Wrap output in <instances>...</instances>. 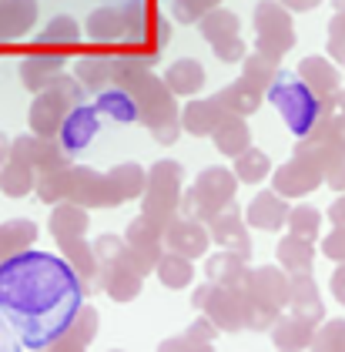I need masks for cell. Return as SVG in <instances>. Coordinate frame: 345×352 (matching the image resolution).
Returning <instances> with one entry per match:
<instances>
[{
  "instance_id": "7c38bea8",
  "label": "cell",
  "mask_w": 345,
  "mask_h": 352,
  "mask_svg": "<svg viewBox=\"0 0 345 352\" xmlns=\"http://www.w3.org/2000/svg\"><path fill=\"white\" fill-rule=\"evenodd\" d=\"M101 131V111H98V104H74L71 108V114L64 118V124H60V131H57V141L64 144V151L67 155H80L91 141H94V135Z\"/></svg>"
},
{
  "instance_id": "d6986e66",
  "label": "cell",
  "mask_w": 345,
  "mask_h": 352,
  "mask_svg": "<svg viewBox=\"0 0 345 352\" xmlns=\"http://www.w3.org/2000/svg\"><path fill=\"white\" fill-rule=\"evenodd\" d=\"M289 309L298 319L319 325L325 319V305H322L319 285L312 278V272H292V296H289Z\"/></svg>"
},
{
  "instance_id": "bcb514c9",
  "label": "cell",
  "mask_w": 345,
  "mask_h": 352,
  "mask_svg": "<svg viewBox=\"0 0 345 352\" xmlns=\"http://www.w3.org/2000/svg\"><path fill=\"white\" fill-rule=\"evenodd\" d=\"M214 7H218V0H175L171 14H175L178 24H198L208 10H214Z\"/></svg>"
},
{
  "instance_id": "9a60e30c",
  "label": "cell",
  "mask_w": 345,
  "mask_h": 352,
  "mask_svg": "<svg viewBox=\"0 0 345 352\" xmlns=\"http://www.w3.org/2000/svg\"><path fill=\"white\" fill-rule=\"evenodd\" d=\"M208 232H212V242H218L221 248H232L245 258H252V239L245 232V215H241L238 205H225L218 208L214 218L208 221Z\"/></svg>"
},
{
  "instance_id": "3957f363",
  "label": "cell",
  "mask_w": 345,
  "mask_h": 352,
  "mask_svg": "<svg viewBox=\"0 0 345 352\" xmlns=\"http://www.w3.org/2000/svg\"><path fill=\"white\" fill-rule=\"evenodd\" d=\"M118 84L128 87V91L134 94V101H137V121H141V124L158 128V124H164V121L178 118V104H175L171 87L164 84V78H155L141 57H134V54L121 57Z\"/></svg>"
},
{
  "instance_id": "f546056e",
  "label": "cell",
  "mask_w": 345,
  "mask_h": 352,
  "mask_svg": "<svg viewBox=\"0 0 345 352\" xmlns=\"http://www.w3.org/2000/svg\"><path fill=\"white\" fill-rule=\"evenodd\" d=\"M245 262H248L245 255L232 252V248H221L218 255L208 258L205 275H208V282H214V285H245V278H248V265Z\"/></svg>"
},
{
  "instance_id": "1f68e13d",
  "label": "cell",
  "mask_w": 345,
  "mask_h": 352,
  "mask_svg": "<svg viewBox=\"0 0 345 352\" xmlns=\"http://www.w3.org/2000/svg\"><path fill=\"white\" fill-rule=\"evenodd\" d=\"M94 104L101 111V118H111V121H118V124L137 121V101H134L131 91L121 87V84H111L107 91H101Z\"/></svg>"
},
{
  "instance_id": "6125c7cd",
  "label": "cell",
  "mask_w": 345,
  "mask_h": 352,
  "mask_svg": "<svg viewBox=\"0 0 345 352\" xmlns=\"http://www.w3.org/2000/svg\"><path fill=\"white\" fill-rule=\"evenodd\" d=\"M332 7H335V10H345V0H332Z\"/></svg>"
},
{
  "instance_id": "7a4b0ae2",
  "label": "cell",
  "mask_w": 345,
  "mask_h": 352,
  "mask_svg": "<svg viewBox=\"0 0 345 352\" xmlns=\"http://www.w3.org/2000/svg\"><path fill=\"white\" fill-rule=\"evenodd\" d=\"M265 98L278 108L282 121L289 124V131H292L295 138H309L319 128L322 118H325L329 111H335V98H332V101L319 98L298 74H289V71H278V78L271 81V87L265 91Z\"/></svg>"
},
{
  "instance_id": "8d00e7d4",
  "label": "cell",
  "mask_w": 345,
  "mask_h": 352,
  "mask_svg": "<svg viewBox=\"0 0 345 352\" xmlns=\"http://www.w3.org/2000/svg\"><path fill=\"white\" fill-rule=\"evenodd\" d=\"M198 30H201V37H205L212 47H214V44L232 41V37H241L238 17H235L232 10H225V7H214V10H208V14L198 21Z\"/></svg>"
},
{
  "instance_id": "680465c9",
  "label": "cell",
  "mask_w": 345,
  "mask_h": 352,
  "mask_svg": "<svg viewBox=\"0 0 345 352\" xmlns=\"http://www.w3.org/2000/svg\"><path fill=\"white\" fill-rule=\"evenodd\" d=\"M329 54L339 60V67H345V41H329Z\"/></svg>"
},
{
  "instance_id": "8fae6325",
  "label": "cell",
  "mask_w": 345,
  "mask_h": 352,
  "mask_svg": "<svg viewBox=\"0 0 345 352\" xmlns=\"http://www.w3.org/2000/svg\"><path fill=\"white\" fill-rule=\"evenodd\" d=\"M98 285H101V292H104L107 298H114V302H134V298L141 296L144 275L131 265L128 248H124V255H121V258H114V262H101Z\"/></svg>"
},
{
  "instance_id": "44dd1931",
  "label": "cell",
  "mask_w": 345,
  "mask_h": 352,
  "mask_svg": "<svg viewBox=\"0 0 345 352\" xmlns=\"http://www.w3.org/2000/svg\"><path fill=\"white\" fill-rule=\"evenodd\" d=\"M94 336H98V309H94V305H80L78 316L71 319V325H67V329L51 342V349L80 352V349H87V346L94 342Z\"/></svg>"
},
{
  "instance_id": "6f0895ef",
  "label": "cell",
  "mask_w": 345,
  "mask_h": 352,
  "mask_svg": "<svg viewBox=\"0 0 345 352\" xmlns=\"http://www.w3.org/2000/svg\"><path fill=\"white\" fill-rule=\"evenodd\" d=\"M289 10H295V14H305V10H315L322 0H282Z\"/></svg>"
},
{
  "instance_id": "60d3db41",
  "label": "cell",
  "mask_w": 345,
  "mask_h": 352,
  "mask_svg": "<svg viewBox=\"0 0 345 352\" xmlns=\"http://www.w3.org/2000/svg\"><path fill=\"white\" fill-rule=\"evenodd\" d=\"M278 60L282 57H271L265 51H255V54H248L241 60V81H248L252 87H258V91H268L271 81L278 78Z\"/></svg>"
},
{
  "instance_id": "ab89813d",
  "label": "cell",
  "mask_w": 345,
  "mask_h": 352,
  "mask_svg": "<svg viewBox=\"0 0 345 352\" xmlns=\"http://www.w3.org/2000/svg\"><path fill=\"white\" fill-rule=\"evenodd\" d=\"M71 185H74V171H71V164L67 168H57V171H44V175H37V198L44 201V205H57V201H67L71 198Z\"/></svg>"
},
{
  "instance_id": "836d02e7",
  "label": "cell",
  "mask_w": 345,
  "mask_h": 352,
  "mask_svg": "<svg viewBox=\"0 0 345 352\" xmlns=\"http://www.w3.org/2000/svg\"><path fill=\"white\" fill-rule=\"evenodd\" d=\"M60 245V255L71 262V269L78 272L84 278V285L98 282V272H101V258L94 252V245H87L84 239H67V242H57Z\"/></svg>"
},
{
  "instance_id": "5bb4252c",
  "label": "cell",
  "mask_w": 345,
  "mask_h": 352,
  "mask_svg": "<svg viewBox=\"0 0 345 352\" xmlns=\"http://www.w3.org/2000/svg\"><path fill=\"white\" fill-rule=\"evenodd\" d=\"M191 188L198 191L201 205H205V208H208V215L214 218V212H218V208L232 205L235 188H238V175H235V168L212 164V168H205V171L194 178V185H191ZM212 218H208V221H212Z\"/></svg>"
},
{
  "instance_id": "91938a15",
  "label": "cell",
  "mask_w": 345,
  "mask_h": 352,
  "mask_svg": "<svg viewBox=\"0 0 345 352\" xmlns=\"http://www.w3.org/2000/svg\"><path fill=\"white\" fill-rule=\"evenodd\" d=\"M10 144H14V141H10V138H7L3 131H0V168H3L7 162H10Z\"/></svg>"
},
{
  "instance_id": "c3c4849f",
  "label": "cell",
  "mask_w": 345,
  "mask_h": 352,
  "mask_svg": "<svg viewBox=\"0 0 345 352\" xmlns=\"http://www.w3.org/2000/svg\"><path fill=\"white\" fill-rule=\"evenodd\" d=\"M322 252H325V258H332V262H345V225H335V228L325 235Z\"/></svg>"
},
{
  "instance_id": "603a6c76",
  "label": "cell",
  "mask_w": 345,
  "mask_h": 352,
  "mask_svg": "<svg viewBox=\"0 0 345 352\" xmlns=\"http://www.w3.org/2000/svg\"><path fill=\"white\" fill-rule=\"evenodd\" d=\"M212 141L225 158H238L241 151L252 144L248 118H241V114H221V121L214 124V131H212Z\"/></svg>"
},
{
  "instance_id": "e575fe53",
  "label": "cell",
  "mask_w": 345,
  "mask_h": 352,
  "mask_svg": "<svg viewBox=\"0 0 345 352\" xmlns=\"http://www.w3.org/2000/svg\"><path fill=\"white\" fill-rule=\"evenodd\" d=\"M194 258H188V255H178V252H164L158 262H155V275H158V282L164 289H188L191 285V278H194V265H191Z\"/></svg>"
},
{
  "instance_id": "ba28073f",
  "label": "cell",
  "mask_w": 345,
  "mask_h": 352,
  "mask_svg": "<svg viewBox=\"0 0 345 352\" xmlns=\"http://www.w3.org/2000/svg\"><path fill=\"white\" fill-rule=\"evenodd\" d=\"M245 292L255 302V312L262 316H282V309L289 305L292 296V272L282 265H262V269H248L245 278Z\"/></svg>"
},
{
  "instance_id": "277c9868",
  "label": "cell",
  "mask_w": 345,
  "mask_h": 352,
  "mask_svg": "<svg viewBox=\"0 0 345 352\" xmlns=\"http://www.w3.org/2000/svg\"><path fill=\"white\" fill-rule=\"evenodd\" d=\"M84 91H87V87L78 81V74H60L47 91H41V94L34 98V104L27 111L30 131L41 138H57V131H60L64 118L71 114V108L84 101Z\"/></svg>"
},
{
  "instance_id": "d4e9b609",
  "label": "cell",
  "mask_w": 345,
  "mask_h": 352,
  "mask_svg": "<svg viewBox=\"0 0 345 352\" xmlns=\"http://www.w3.org/2000/svg\"><path fill=\"white\" fill-rule=\"evenodd\" d=\"M205 81H208V74L194 57H181V60L168 64V71H164V84L171 87L175 98H194L205 87Z\"/></svg>"
},
{
  "instance_id": "94428289",
  "label": "cell",
  "mask_w": 345,
  "mask_h": 352,
  "mask_svg": "<svg viewBox=\"0 0 345 352\" xmlns=\"http://www.w3.org/2000/svg\"><path fill=\"white\" fill-rule=\"evenodd\" d=\"M335 108H339V111H345V87H342V91H339V94H335Z\"/></svg>"
},
{
  "instance_id": "ffe728a7",
  "label": "cell",
  "mask_w": 345,
  "mask_h": 352,
  "mask_svg": "<svg viewBox=\"0 0 345 352\" xmlns=\"http://www.w3.org/2000/svg\"><path fill=\"white\" fill-rule=\"evenodd\" d=\"M302 81L309 84L319 98L325 101H332L339 91H342V74H339V67L332 64V60H325V57H305L302 64H298V71H295Z\"/></svg>"
},
{
  "instance_id": "8992f818",
  "label": "cell",
  "mask_w": 345,
  "mask_h": 352,
  "mask_svg": "<svg viewBox=\"0 0 345 352\" xmlns=\"http://www.w3.org/2000/svg\"><path fill=\"white\" fill-rule=\"evenodd\" d=\"M201 312H205L221 332L252 329L255 316H258V312H255V302L245 292V285H212V292L205 298Z\"/></svg>"
},
{
  "instance_id": "e0dca14e",
  "label": "cell",
  "mask_w": 345,
  "mask_h": 352,
  "mask_svg": "<svg viewBox=\"0 0 345 352\" xmlns=\"http://www.w3.org/2000/svg\"><path fill=\"white\" fill-rule=\"evenodd\" d=\"M74 171V185H71V201H78L84 208H114V195L107 185V175L94 168H71Z\"/></svg>"
},
{
  "instance_id": "f6af8a7d",
  "label": "cell",
  "mask_w": 345,
  "mask_h": 352,
  "mask_svg": "<svg viewBox=\"0 0 345 352\" xmlns=\"http://www.w3.org/2000/svg\"><path fill=\"white\" fill-rule=\"evenodd\" d=\"M312 346L329 352H345V319H332V322L322 325L312 339Z\"/></svg>"
},
{
  "instance_id": "83f0119b",
  "label": "cell",
  "mask_w": 345,
  "mask_h": 352,
  "mask_svg": "<svg viewBox=\"0 0 345 352\" xmlns=\"http://www.w3.org/2000/svg\"><path fill=\"white\" fill-rule=\"evenodd\" d=\"M268 332H271V342L278 349H309L315 339V322L298 319V316H278Z\"/></svg>"
},
{
  "instance_id": "74e56055",
  "label": "cell",
  "mask_w": 345,
  "mask_h": 352,
  "mask_svg": "<svg viewBox=\"0 0 345 352\" xmlns=\"http://www.w3.org/2000/svg\"><path fill=\"white\" fill-rule=\"evenodd\" d=\"M34 188H37V171H34L30 164L10 158V162L0 168V195H7V198H24V195H30Z\"/></svg>"
},
{
  "instance_id": "d590c367",
  "label": "cell",
  "mask_w": 345,
  "mask_h": 352,
  "mask_svg": "<svg viewBox=\"0 0 345 352\" xmlns=\"http://www.w3.org/2000/svg\"><path fill=\"white\" fill-rule=\"evenodd\" d=\"M278 265L285 272H312V262H315V245L309 239H298V235H285L278 242V252H275Z\"/></svg>"
},
{
  "instance_id": "ac0fdd59",
  "label": "cell",
  "mask_w": 345,
  "mask_h": 352,
  "mask_svg": "<svg viewBox=\"0 0 345 352\" xmlns=\"http://www.w3.org/2000/svg\"><path fill=\"white\" fill-rule=\"evenodd\" d=\"M84 34L98 44H124V34H128V14H124V3H107L98 7L91 17H87V28Z\"/></svg>"
},
{
  "instance_id": "4dcf8cb0",
  "label": "cell",
  "mask_w": 345,
  "mask_h": 352,
  "mask_svg": "<svg viewBox=\"0 0 345 352\" xmlns=\"http://www.w3.org/2000/svg\"><path fill=\"white\" fill-rule=\"evenodd\" d=\"M221 104H218V98H208V101H191L185 104V111L178 114L181 118V128H185L191 138H212L214 124L221 121Z\"/></svg>"
},
{
  "instance_id": "681fc988",
  "label": "cell",
  "mask_w": 345,
  "mask_h": 352,
  "mask_svg": "<svg viewBox=\"0 0 345 352\" xmlns=\"http://www.w3.org/2000/svg\"><path fill=\"white\" fill-rule=\"evenodd\" d=\"M245 51H248V47H245L241 37H232V41H225V44H214V57L225 60V64H241V60L248 57Z\"/></svg>"
},
{
  "instance_id": "484cf974",
  "label": "cell",
  "mask_w": 345,
  "mask_h": 352,
  "mask_svg": "<svg viewBox=\"0 0 345 352\" xmlns=\"http://www.w3.org/2000/svg\"><path fill=\"white\" fill-rule=\"evenodd\" d=\"M118 67H121V57H84L78 60L74 74L91 94H101L111 84H118Z\"/></svg>"
},
{
  "instance_id": "ee69618b",
  "label": "cell",
  "mask_w": 345,
  "mask_h": 352,
  "mask_svg": "<svg viewBox=\"0 0 345 352\" xmlns=\"http://www.w3.org/2000/svg\"><path fill=\"white\" fill-rule=\"evenodd\" d=\"M37 41H41V44H78L80 41V24L74 21V17L60 14V17H54L51 24L37 34Z\"/></svg>"
},
{
  "instance_id": "6da1fadb",
  "label": "cell",
  "mask_w": 345,
  "mask_h": 352,
  "mask_svg": "<svg viewBox=\"0 0 345 352\" xmlns=\"http://www.w3.org/2000/svg\"><path fill=\"white\" fill-rule=\"evenodd\" d=\"M87 285L64 255L27 248L0 262V312L24 349H51L84 305Z\"/></svg>"
},
{
  "instance_id": "f35d334b",
  "label": "cell",
  "mask_w": 345,
  "mask_h": 352,
  "mask_svg": "<svg viewBox=\"0 0 345 352\" xmlns=\"http://www.w3.org/2000/svg\"><path fill=\"white\" fill-rule=\"evenodd\" d=\"M34 239H37V225H34V221H27V218H17V221L0 225V262H3V258H10V255L27 252Z\"/></svg>"
},
{
  "instance_id": "db71d44e",
  "label": "cell",
  "mask_w": 345,
  "mask_h": 352,
  "mask_svg": "<svg viewBox=\"0 0 345 352\" xmlns=\"http://www.w3.org/2000/svg\"><path fill=\"white\" fill-rule=\"evenodd\" d=\"M325 182H329V188H335V191H345V162H339L329 175H325Z\"/></svg>"
},
{
  "instance_id": "cb8c5ba5",
  "label": "cell",
  "mask_w": 345,
  "mask_h": 352,
  "mask_svg": "<svg viewBox=\"0 0 345 352\" xmlns=\"http://www.w3.org/2000/svg\"><path fill=\"white\" fill-rule=\"evenodd\" d=\"M37 21V0H0V44L24 37Z\"/></svg>"
},
{
  "instance_id": "11a10c76",
  "label": "cell",
  "mask_w": 345,
  "mask_h": 352,
  "mask_svg": "<svg viewBox=\"0 0 345 352\" xmlns=\"http://www.w3.org/2000/svg\"><path fill=\"white\" fill-rule=\"evenodd\" d=\"M332 296L345 305V262H339V269H335V275H332Z\"/></svg>"
},
{
  "instance_id": "b9f144b4",
  "label": "cell",
  "mask_w": 345,
  "mask_h": 352,
  "mask_svg": "<svg viewBox=\"0 0 345 352\" xmlns=\"http://www.w3.org/2000/svg\"><path fill=\"white\" fill-rule=\"evenodd\" d=\"M235 175H238V182H245V185H262L268 175H271V158H268L265 151H258V148L248 144L235 158Z\"/></svg>"
},
{
  "instance_id": "4fadbf2b",
  "label": "cell",
  "mask_w": 345,
  "mask_h": 352,
  "mask_svg": "<svg viewBox=\"0 0 345 352\" xmlns=\"http://www.w3.org/2000/svg\"><path fill=\"white\" fill-rule=\"evenodd\" d=\"M212 245V232L205 228V221L198 218H185L175 215L164 228V248L168 252H178V255H188V258H201Z\"/></svg>"
},
{
  "instance_id": "9f6ffc18",
  "label": "cell",
  "mask_w": 345,
  "mask_h": 352,
  "mask_svg": "<svg viewBox=\"0 0 345 352\" xmlns=\"http://www.w3.org/2000/svg\"><path fill=\"white\" fill-rule=\"evenodd\" d=\"M325 215L332 218V225H345V191H339V198L332 201V208Z\"/></svg>"
},
{
  "instance_id": "f5cc1de1",
  "label": "cell",
  "mask_w": 345,
  "mask_h": 352,
  "mask_svg": "<svg viewBox=\"0 0 345 352\" xmlns=\"http://www.w3.org/2000/svg\"><path fill=\"white\" fill-rule=\"evenodd\" d=\"M329 41H345V10H335V17L329 21Z\"/></svg>"
},
{
  "instance_id": "f907efd6",
  "label": "cell",
  "mask_w": 345,
  "mask_h": 352,
  "mask_svg": "<svg viewBox=\"0 0 345 352\" xmlns=\"http://www.w3.org/2000/svg\"><path fill=\"white\" fill-rule=\"evenodd\" d=\"M181 131H185V128H181V118H171V121H164L158 128H151V138L168 148V144H175V141L181 138Z\"/></svg>"
},
{
  "instance_id": "816d5d0a",
  "label": "cell",
  "mask_w": 345,
  "mask_h": 352,
  "mask_svg": "<svg viewBox=\"0 0 345 352\" xmlns=\"http://www.w3.org/2000/svg\"><path fill=\"white\" fill-rule=\"evenodd\" d=\"M21 346V339H17V332H14V325H10V319L0 312V352L7 349H17Z\"/></svg>"
},
{
  "instance_id": "9c48e42d",
  "label": "cell",
  "mask_w": 345,
  "mask_h": 352,
  "mask_svg": "<svg viewBox=\"0 0 345 352\" xmlns=\"http://www.w3.org/2000/svg\"><path fill=\"white\" fill-rule=\"evenodd\" d=\"M10 158L30 164L37 175L57 171V168H67V164H71V155L64 151V144H60L57 138H41V135H34V131H30V135L14 138V144H10Z\"/></svg>"
},
{
  "instance_id": "d6a6232c",
  "label": "cell",
  "mask_w": 345,
  "mask_h": 352,
  "mask_svg": "<svg viewBox=\"0 0 345 352\" xmlns=\"http://www.w3.org/2000/svg\"><path fill=\"white\" fill-rule=\"evenodd\" d=\"M214 98H218V104H221L225 114H241V118H248V114H255V111L262 108L265 91L252 87L248 81H235V84H228L221 94H214Z\"/></svg>"
},
{
  "instance_id": "30bf717a",
  "label": "cell",
  "mask_w": 345,
  "mask_h": 352,
  "mask_svg": "<svg viewBox=\"0 0 345 352\" xmlns=\"http://www.w3.org/2000/svg\"><path fill=\"white\" fill-rule=\"evenodd\" d=\"M322 182H325V171L305 155H292V162L275 168V175H271V188L285 198H305L319 188Z\"/></svg>"
},
{
  "instance_id": "7dc6e473",
  "label": "cell",
  "mask_w": 345,
  "mask_h": 352,
  "mask_svg": "<svg viewBox=\"0 0 345 352\" xmlns=\"http://www.w3.org/2000/svg\"><path fill=\"white\" fill-rule=\"evenodd\" d=\"M124 248H128V242H124L121 235H101V239L94 242V252H98V258H101V262H114V258H121V255H124Z\"/></svg>"
},
{
  "instance_id": "7bdbcfd3",
  "label": "cell",
  "mask_w": 345,
  "mask_h": 352,
  "mask_svg": "<svg viewBox=\"0 0 345 352\" xmlns=\"http://www.w3.org/2000/svg\"><path fill=\"white\" fill-rule=\"evenodd\" d=\"M319 228H322L319 208H312V205H295L292 212H289V232L298 235V239L315 242V239H319Z\"/></svg>"
},
{
  "instance_id": "4316f807",
  "label": "cell",
  "mask_w": 345,
  "mask_h": 352,
  "mask_svg": "<svg viewBox=\"0 0 345 352\" xmlns=\"http://www.w3.org/2000/svg\"><path fill=\"white\" fill-rule=\"evenodd\" d=\"M107 185H111V195H114V205H124L131 198H141L144 195V185H148V171L141 164L124 162L118 168L107 171Z\"/></svg>"
},
{
  "instance_id": "2e32d148",
  "label": "cell",
  "mask_w": 345,
  "mask_h": 352,
  "mask_svg": "<svg viewBox=\"0 0 345 352\" xmlns=\"http://www.w3.org/2000/svg\"><path fill=\"white\" fill-rule=\"evenodd\" d=\"M289 198L285 195H278V191H258L255 198H252V205H248V212H245V221L252 225V228H258V232H278V228H285L289 225Z\"/></svg>"
},
{
  "instance_id": "7402d4cb",
  "label": "cell",
  "mask_w": 345,
  "mask_h": 352,
  "mask_svg": "<svg viewBox=\"0 0 345 352\" xmlns=\"http://www.w3.org/2000/svg\"><path fill=\"white\" fill-rule=\"evenodd\" d=\"M87 225H91V215H87V208L78 205V201H57L54 205L51 218H47V228H51V235L57 242H67V239H84V232H87Z\"/></svg>"
},
{
  "instance_id": "5b68a950",
  "label": "cell",
  "mask_w": 345,
  "mask_h": 352,
  "mask_svg": "<svg viewBox=\"0 0 345 352\" xmlns=\"http://www.w3.org/2000/svg\"><path fill=\"white\" fill-rule=\"evenodd\" d=\"M181 185H185L181 164L178 162H158L151 171H148V185H144V195H141V212L168 228V221L175 218L178 205H181V195H185Z\"/></svg>"
},
{
  "instance_id": "52a82bcc",
  "label": "cell",
  "mask_w": 345,
  "mask_h": 352,
  "mask_svg": "<svg viewBox=\"0 0 345 352\" xmlns=\"http://www.w3.org/2000/svg\"><path fill=\"white\" fill-rule=\"evenodd\" d=\"M292 47H295L292 10L282 0H262L255 7V51L282 57L289 54Z\"/></svg>"
},
{
  "instance_id": "f1b7e54d",
  "label": "cell",
  "mask_w": 345,
  "mask_h": 352,
  "mask_svg": "<svg viewBox=\"0 0 345 352\" xmlns=\"http://www.w3.org/2000/svg\"><path fill=\"white\" fill-rule=\"evenodd\" d=\"M64 74V57H27L21 60V81H24L27 91H34V94H41V91H47L57 78Z\"/></svg>"
}]
</instances>
